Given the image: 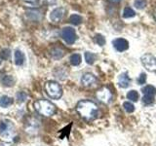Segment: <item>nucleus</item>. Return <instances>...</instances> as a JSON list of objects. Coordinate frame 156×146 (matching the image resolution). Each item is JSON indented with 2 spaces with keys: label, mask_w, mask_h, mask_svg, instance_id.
<instances>
[{
  "label": "nucleus",
  "mask_w": 156,
  "mask_h": 146,
  "mask_svg": "<svg viewBox=\"0 0 156 146\" xmlns=\"http://www.w3.org/2000/svg\"><path fill=\"white\" fill-rule=\"evenodd\" d=\"M50 55H51L52 58L58 61V60H61V58L65 56V51L60 47H55L50 51Z\"/></svg>",
  "instance_id": "nucleus-14"
},
{
  "label": "nucleus",
  "mask_w": 156,
  "mask_h": 146,
  "mask_svg": "<svg viewBox=\"0 0 156 146\" xmlns=\"http://www.w3.org/2000/svg\"><path fill=\"white\" fill-rule=\"evenodd\" d=\"M123 107H124L125 111L128 112V113H132V112L135 111V106L130 101H125L124 103H123Z\"/></svg>",
  "instance_id": "nucleus-26"
},
{
  "label": "nucleus",
  "mask_w": 156,
  "mask_h": 146,
  "mask_svg": "<svg viewBox=\"0 0 156 146\" xmlns=\"http://www.w3.org/2000/svg\"><path fill=\"white\" fill-rule=\"evenodd\" d=\"M14 61L15 64L18 66L23 65L24 61H26V56L21 50H16L14 53Z\"/></svg>",
  "instance_id": "nucleus-12"
},
{
  "label": "nucleus",
  "mask_w": 156,
  "mask_h": 146,
  "mask_svg": "<svg viewBox=\"0 0 156 146\" xmlns=\"http://www.w3.org/2000/svg\"><path fill=\"white\" fill-rule=\"evenodd\" d=\"M84 57H85V61L88 64H93L97 60V56L94 53H91V52H86Z\"/></svg>",
  "instance_id": "nucleus-20"
},
{
  "label": "nucleus",
  "mask_w": 156,
  "mask_h": 146,
  "mask_svg": "<svg viewBox=\"0 0 156 146\" xmlns=\"http://www.w3.org/2000/svg\"><path fill=\"white\" fill-rule=\"evenodd\" d=\"M130 82H131V79L128 76V73L127 72L122 73L118 78V84L121 88H123V89H126V88L129 87Z\"/></svg>",
  "instance_id": "nucleus-13"
},
{
  "label": "nucleus",
  "mask_w": 156,
  "mask_h": 146,
  "mask_svg": "<svg viewBox=\"0 0 156 146\" xmlns=\"http://www.w3.org/2000/svg\"><path fill=\"white\" fill-rule=\"evenodd\" d=\"M146 82V74L145 73H140V75L138 78V83L140 85H144Z\"/></svg>",
  "instance_id": "nucleus-29"
},
{
  "label": "nucleus",
  "mask_w": 156,
  "mask_h": 146,
  "mask_svg": "<svg viewBox=\"0 0 156 146\" xmlns=\"http://www.w3.org/2000/svg\"><path fill=\"white\" fill-rule=\"evenodd\" d=\"M34 109L37 111L38 114L43 116H52L56 113V105L47 99H38L34 102Z\"/></svg>",
  "instance_id": "nucleus-2"
},
{
  "label": "nucleus",
  "mask_w": 156,
  "mask_h": 146,
  "mask_svg": "<svg viewBox=\"0 0 156 146\" xmlns=\"http://www.w3.org/2000/svg\"><path fill=\"white\" fill-rule=\"evenodd\" d=\"M27 17L33 22H39L40 19H42V13L37 9H28L26 12Z\"/></svg>",
  "instance_id": "nucleus-11"
},
{
  "label": "nucleus",
  "mask_w": 156,
  "mask_h": 146,
  "mask_svg": "<svg viewBox=\"0 0 156 146\" xmlns=\"http://www.w3.org/2000/svg\"><path fill=\"white\" fill-rule=\"evenodd\" d=\"M16 99H17V101L19 102V103H23V102H24L27 99V94L26 92L21 91L16 95Z\"/></svg>",
  "instance_id": "nucleus-23"
},
{
  "label": "nucleus",
  "mask_w": 156,
  "mask_h": 146,
  "mask_svg": "<svg viewBox=\"0 0 156 146\" xmlns=\"http://www.w3.org/2000/svg\"><path fill=\"white\" fill-rule=\"evenodd\" d=\"M1 83L4 87L10 88V87H13L15 85L16 79H15V77L13 75H4L1 78Z\"/></svg>",
  "instance_id": "nucleus-15"
},
{
  "label": "nucleus",
  "mask_w": 156,
  "mask_h": 146,
  "mask_svg": "<svg viewBox=\"0 0 156 146\" xmlns=\"http://www.w3.org/2000/svg\"><path fill=\"white\" fill-rule=\"evenodd\" d=\"M69 61H70V64L73 66H77L79 65L81 61H82V57L79 54H73V55L70 56L69 57Z\"/></svg>",
  "instance_id": "nucleus-18"
},
{
  "label": "nucleus",
  "mask_w": 156,
  "mask_h": 146,
  "mask_svg": "<svg viewBox=\"0 0 156 146\" xmlns=\"http://www.w3.org/2000/svg\"><path fill=\"white\" fill-rule=\"evenodd\" d=\"M46 2L48 4H55L57 2V0H46Z\"/></svg>",
  "instance_id": "nucleus-32"
},
{
  "label": "nucleus",
  "mask_w": 156,
  "mask_h": 146,
  "mask_svg": "<svg viewBox=\"0 0 156 146\" xmlns=\"http://www.w3.org/2000/svg\"><path fill=\"white\" fill-rule=\"evenodd\" d=\"M2 61H3V60H2L1 57H0V65H1V63H2Z\"/></svg>",
  "instance_id": "nucleus-35"
},
{
  "label": "nucleus",
  "mask_w": 156,
  "mask_h": 146,
  "mask_svg": "<svg viewBox=\"0 0 156 146\" xmlns=\"http://www.w3.org/2000/svg\"><path fill=\"white\" fill-rule=\"evenodd\" d=\"M13 103V99L8 96H2L0 97V106L3 107V108H6V107L10 106Z\"/></svg>",
  "instance_id": "nucleus-16"
},
{
  "label": "nucleus",
  "mask_w": 156,
  "mask_h": 146,
  "mask_svg": "<svg viewBox=\"0 0 156 146\" xmlns=\"http://www.w3.org/2000/svg\"><path fill=\"white\" fill-rule=\"evenodd\" d=\"M61 36L63 39V41H65L66 44H68V45H72V44L74 43L76 41V39H77L75 29L73 27H71V26L63 27L62 29Z\"/></svg>",
  "instance_id": "nucleus-5"
},
{
  "label": "nucleus",
  "mask_w": 156,
  "mask_h": 146,
  "mask_svg": "<svg viewBox=\"0 0 156 146\" xmlns=\"http://www.w3.org/2000/svg\"><path fill=\"white\" fill-rule=\"evenodd\" d=\"M82 21H83V19L80 15L73 14L69 17V23H72L73 26H79V24H81Z\"/></svg>",
  "instance_id": "nucleus-19"
},
{
  "label": "nucleus",
  "mask_w": 156,
  "mask_h": 146,
  "mask_svg": "<svg viewBox=\"0 0 156 146\" xmlns=\"http://www.w3.org/2000/svg\"><path fill=\"white\" fill-rule=\"evenodd\" d=\"M0 57L2 58L3 61H8L10 57H11V51L9 49H3L0 53Z\"/></svg>",
  "instance_id": "nucleus-25"
},
{
  "label": "nucleus",
  "mask_w": 156,
  "mask_h": 146,
  "mask_svg": "<svg viewBox=\"0 0 156 146\" xmlns=\"http://www.w3.org/2000/svg\"><path fill=\"white\" fill-rule=\"evenodd\" d=\"M15 133V126L12 121L3 119L0 121V135L3 137H10Z\"/></svg>",
  "instance_id": "nucleus-4"
},
{
  "label": "nucleus",
  "mask_w": 156,
  "mask_h": 146,
  "mask_svg": "<svg viewBox=\"0 0 156 146\" xmlns=\"http://www.w3.org/2000/svg\"><path fill=\"white\" fill-rule=\"evenodd\" d=\"M97 83V78L92 73H85L81 78V84L84 87H93Z\"/></svg>",
  "instance_id": "nucleus-10"
},
{
  "label": "nucleus",
  "mask_w": 156,
  "mask_h": 146,
  "mask_svg": "<svg viewBox=\"0 0 156 146\" xmlns=\"http://www.w3.org/2000/svg\"><path fill=\"white\" fill-rule=\"evenodd\" d=\"M95 42L100 46H104L105 44V38L101 34H97L95 36Z\"/></svg>",
  "instance_id": "nucleus-27"
},
{
  "label": "nucleus",
  "mask_w": 156,
  "mask_h": 146,
  "mask_svg": "<svg viewBox=\"0 0 156 146\" xmlns=\"http://www.w3.org/2000/svg\"><path fill=\"white\" fill-rule=\"evenodd\" d=\"M127 99H130L131 101H138L139 100V94L138 92L135 90L130 91L128 94H127Z\"/></svg>",
  "instance_id": "nucleus-24"
},
{
  "label": "nucleus",
  "mask_w": 156,
  "mask_h": 146,
  "mask_svg": "<svg viewBox=\"0 0 156 146\" xmlns=\"http://www.w3.org/2000/svg\"><path fill=\"white\" fill-rule=\"evenodd\" d=\"M141 92H143L144 95H147V96H156V88L151 86V85H147L144 87L143 89H141Z\"/></svg>",
  "instance_id": "nucleus-17"
},
{
  "label": "nucleus",
  "mask_w": 156,
  "mask_h": 146,
  "mask_svg": "<svg viewBox=\"0 0 156 146\" xmlns=\"http://www.w3.org/2000/svg\"><path fill=\"white\" fill-rule=\"evenodd\" d=\"M153 16H154V19H156V8H155V10H154V13H153Z\"/></svg>",
  "instance_id": "nucleus-34"
},
{
  "label": "nucleus",
  "mask_w": 156,
  "mask_h": 146,
  "mask_svg": "<svg viewBox=\"0 0 156 146\" xmlns=\"http://www.w3.org/2000/svg\"><path fill=\"white\" fill-rule=\"evenodd\" d=\"M96 96L101 102H102V103H109L112 99V94L108 88L102 87L97 92Z\"/></svg>",
  "instance_id": "nucleus-8"
},
{
  "label": "nucleus",
  "mask_w": 156,
  "mask_h": 146,
  "mask_svg": "<svg viewBox=\"0 0 156 146\" xmlns=\"http://www.w3.org/2000/svg\"><path fill=\"white\" fill-rule=\"evenodd\" d=\"M136 16V13L131 7H125L123 10V18L125 19H130Z\"/></svg>",
  "instance_id": "nucleus-21"
},
{
  "label": "nucleus",
  "mask_w": 156,
  "mask_h": 146,
  "mask_svg": "<svg viewBox=\"0 0 156 146\" xmlns=\"http://www.w3.org/2000/svg\"><path fill=\"white\" fill-rule=\"evenodd\" d=\"M140 61L148 71H156V57L151 54H145L141 57Z\"/></svg>",
  "instance_id": "nucleus-6"
},
{
  "label": "nucleus",
  "mask_w": 156,
  "mask_h": 146,
  "mask_svg": "<svg viewBox=\"0 0 156 146\" xmlns=\"http://www.w3.org/2000/svg\"><path fill=\"white\" fill-rule=\"evenodd\" d=\"M112 44L115 50L118 52H124L129 49V42L124 38H116L112 41Z\"/></svg>",
  "instance_id": "nucleus-9"
},
{
  "label": "nucleus",
  "mask_w": 156,
  "mask_h": 146,
  "mask_svg": "<svg viewBox=\"0 0 156 146\" xmlns=\"http://www.w3.org/2000/svg\"><path fill=\"white\" fill-rule=\"evenodd\" d=\"M45 91L52 99H58L62 96V89L56 81H48L45 84Z\"/></svg>",
  "instance_id": "nucleus-3"
},
{
  "label": "nucleus",
  "mask_w": 156,
  "mask_h": 146,
  "mask_svg": "<svg viewBox=\"0 0 156 146\" xmlns=\"http://www.w3.org/2000/svg\"><path fill=\"white\" fill-rule=\"evenodd\" d=\"M76 111L81 118L86 121H94L99 117L100 110L98 105L92 100H81L76 105Z\"/></svg>",
  "instance_id": "nucleus-1"
},
{
  "label": "nucleus",
  "mask_w": 156,
  "mask_h": 146,
  "mask_svg": "<svg viewBox=\"0 0 156 146\" xmlns=\"http://www.w3.org/2000/svg\"><path fill=\"white\" fill-rule=\"evenodd\" d=\"M23 1H26L27 3H29V4H32V5H36L38 4L39 0H23Z\"/></svg>",
  "instance_id": "nucleus-30"
},
{
  "label": "nucleus",
  "mask_w": 156,
  "mask_h": 146,
  "mask_svg": "<svg viewBox=\"0 0 156 146\" xmlns=\"http://www.w3.org/2000/svg\"><path fill=\"white\" fill-rule=\"evenodd\" d=\"M0 146H13V145L9 142H0Z\"/></svg>",
  "instance_id": "nucleus-31"
},
{
  "label": "nucleus",
  "mask_w": 156,
  "mask_h": 146,
  "mask_svg": "<svg viewBox=\"0 0 156 146\" xmlns=\"http://www.w3.org/2000/svg\"><path fill=\"white\" fill-rule=\"evenodd\" d=\"M66 10L65 7H57L54 8L52 11L50 12V15H49V19L50 21L53 23H60L62 19H63L66 15Z\"/></svg>",
  "instance_id": "nucleus-7"
},
{
  "label": "nucleus",
  "mask_w": 156,
  "mask_h": 146,
  "mask_svg": "<svg viewBox=\"0 0 156 146\" xmlns=\"http://www.w3.org/2000/svg\"><path fill=\"white\" fill-rule=\"evenodd\" d=\"M145 5H146L145 0H135L134 1V6L139 10L144 9L145 7Z\"/></svg>",
  "instance_id": "nucleus-28"
},
{
  "label": "nucleus",
  "mask_w": 156,
  "mask_h": 146,
  "mask_svg": "<svg viewBox=\"0 0 156 146\" xmlns=\"http://www.w3.org/2000/svg\"><path fill=\"white\" fill-rule=\"evenodd\" d=\"M110 1H111V2H113V3H118V2L120 1V0H110Z\"/></svg>",
  "instance_id": "nucleus-33"
},
{
  "label": "nucleus",
  "mask_w": 156,
  "mask_h": 146,
  "mask_svg": "<svg viewBox=\"0 0 156 146\" xmlns=\"http://www.w3.org/2000/svg\"><path fill=\"white\" fill-rule=\"evenodd\" d=\"M155 101V99L153 96H147V95H144L143 97V103L144 105H152Z\"/></svg>",
  "instance_id": "nucleus-22"
}]
</instances>
